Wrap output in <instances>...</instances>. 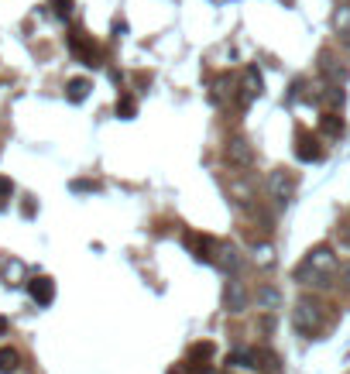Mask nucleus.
<instances>
[{
    "mask_svg": "<svg viewBox=\"0 0 350 374\" xmlns=\"http://www.w3.org/2000/svg\"><path fill=\"white\" fill-rule=\"evenodd\" d=\"M189 374H213V364H186Z\"/></svg>",
    "mask_w": 350,
    "mask_h": 374,
    "instance_id": "26",
    "label": "nucleus"
},
{
    "mask_svg": "<svg viewBox=\"0 0 350 374\" xmlns=\"http://www.w3.org/2000/svg\"><path fill=\"white\" fill-rule=\"evenodd\" d=\"M21 367V353L14 347H0V374H14Z\"/></svg>",
    "mask_w": 350,
    "mask_h": 374,
    "instance_id": "18",
    "label": "nucleus"
},
{
    "mask_svg": "<svg viewBox=\"0 0 350 374\" xmlns=\"http://www.w3.org/2000/svg\"><path fill=\"white\" fill-rule=\"evenodd\" d=\"M340 282H343V288L350 292V264H343V268H340Z\"/></svg>",
    "mask_w": 350,
    "mask_h": 374,
    "instance_id": "27",
    "label": "nucleus"
},
{
    "mask_svg": "<svg viewBox=\"0 0 350 374\" xmlns=\"http://www.w3.org/2000/svg\"><path fill=\"white\" fill-rule=\"evenodd\" d=\"M295 175L288 172V169H275L271 175H268V199H271V206L275 210H285L292 199H295Z\"/></svg>",
    "mask_w": 350,
    "mask_h": 374,
    "instance_id": "3",
    "label": "nucleus"
},
{
    "mask_svg": "<svg viewBox=\"0 0 350 374\" xmlns=\"http://www.w3.org/2000/svg\"><path fill=\"white\" fill-rule=\"evenodd\" d=\"M210 357H213V343H196L189 350V364H210Z\"/></svg>",
    "mask_w": 350,
    "mask_h": 374,
    "instance_id": "21",
    "label": "nucleus"
},
{
    "mask_svg": "<svg viewBox=\"0 0 350 374\" xmlns=\"http://www.w3.org/2000/svg\"><path fill=\"white\" fill-rule=\"evenodd\" d=\"M340 240L350 247V223H343V227H340Z\"/></svg>",
    "mask_w": 350,
    "mask_h": 374,
    "instance_id": "28",
    "label": "nucleus"
},
{
    "mask_svg": "<svg viewBox=\"0 0 350 374\" xmlns=\"http://www.w3.org/2000/svg\"><path fill=\"white\" fill-rule=\"evenodd\" d=\"M28 295H32L38 306H52V299H55V282H52L49 275H38V278L28 282Z\"/></svg>",
    "mask_w": 350,
    "mask_h": 374,
    "instance_id": "13",
    "label": "nucleus"
},
{
    "mask_svg": "<svg viewBox=\"0 0 350 374\" xmlns=\"http://www.w3.org/2000/svg\"><path fill=\"white\" fill-rule=\"evenodd\" d=\"M182 244H186V251L196 261H213L216 258V247H220V240H213L210 234H196V230H186L182 234Z\"/></svg>",
    "mask_w": 350,
    "mask_h": 374,
    "instance_id": "6",
    "label": "nucleus"
},
{
    "mask_svg": "<svg viewBox=\"0 0 350 374\" xmlns=\"http://www.w3.org/2000/svg\"><path fill=\"white\" fill-rule=\"evenodd\" d=\"M295 158H299V162H319V158H323V141H319V134L299 127V131H295Z\"/></svg>",
    "mask_w": 350,
    "mask_h": 374,
    "instance_id": "8",
    "label": "nucleus"
},
{
    "mask_svg": "<svg viewBox=\"0 0 350 374\" xmlns=\"http://www.w3.org/2000/svg\"><path fill=\"white\" fill-rule=\"evenodd\" d=\"M340 275V264H336V254L329 244H316L292 271V278L299 285H309V288H329Z\"/></svg>",
    "mask_w": 350,
    "mask_h": 374,
    "instance_id": "1",
    "label": "nucleus"
},
{
    "mask_svg": "<svg viewBox=\"0 0 350 374\" xmlns=\"http://www.w3.org/2000/svg\"><path fill=\"white\" fill-rule=\"evenodd\" d=\"M261 93H264L261 73H258V66H247V69H244V76H240V93H237V100L247 107V103H254Z\"/></svg>",
    "mask_w": 350,
    "mask_h": 374,
    "instance_id": "10",
    "label": "nucleus"
},
{
    "mask_svg": "<svg viewBox=\"0 0 350 374\" xmlns=\"http://www.w3.org/2000/svg\"><path fill=\"white\" fill-rule=\"evenodd\" d=\"M8 329V319H0V333H4Z\"/></svg>",
    "mask_w": 350,
    "mask_h": 374,
    "instance_id": "29",
    "label": "nucleus"
},
{
    "mask_svg": "<svg viewBox=\"0 0 350 374\" xmlns=\"http://www.w3.org/2000/svg\"><path fill=\"white\" fill-rule=\"evenodd\" d=\"M69 52H73L83 66H90V69L103 66V52H100V45H97L86 32H73V35H69Z\"/></svg>",
    "mask_w": 350,
    "mask_h": 374,
    "instance_id": "4",
    "label": "nucleus"
},
{
    "mask_svg": "<svg viewBox=\"0 0 350 374\" xmlns=\"http://www.w3.org/2000/svg\"><path fill=\"white\" fill-rule=\"evenodd\" d=\"M213 264L223 271V275H237L240 271V264H244V254L237 251V244H230V240H220V247H216V258H213Z\"/></svg>",
    "mask_w": 350,
    "mask_h": 374,
    "instance_id": "9",
    "label": "nucleus"
},
{
    "mask_svg": "<svg viewBox=\"0 0 350 374\" xmlns=\"http://www.w3.org/2000/svg\"><path fill=\"white\" fill-rule=\"evenodd\" d=\"M254 254H258V264H261V268H264V264H275V251H271V247H264V244H261Z\"/></svg>",
    "mask_w": 350,
    "mask_h": 374,
    "instance_id": "24",
    "label": "nucleus"
},
{
    "mask_svg": "<svg viewBox=\"0 0 350 374\" xmlns=\"http://www.w3.org/2000/svg\"><path fill=\"white\" fill-rule=\"evenodd\" d=\"M319 73H323V83H326V86H343L347 76H350V66H347L340 55L323 52V55H319Z\"/></svg>",
    "mask_w": 350,
    "mask_h": 374,
    "instance_id": "7",
    "label": "nucleus"
},
{
    "mask_svg": "<svg viewBox=\"0 0 350 374\" xmlns=\"http://www.w3.org/2000/svg\"><path fill=\"white\" fill-rule=\"evenodd\" d=\"M278 306H282V292L271 288V285H261V288H258V309H261V312H275Z\"/></svg>",
    "mask_w": 350,
    "mask_h": 374,
    "instance_id": "15",
    "label": "nucleus"
},
{
    "mask_svg": "<svg viewBox=\"0 0 350 374\" xmlns=\"http://www.w3.org/2000/svg\"><path fill=\"white\" fill-rule=\"evenodd\" d=\"M11 192H14V182H11L8 175H0V199H8Z\"/></svg>",
    "mask_w": 350,
    "mask_h": 374,
    "instance_id": "25",
    "label": "nucleus"
},
{
    "mask_svg": "<svg viewBox=\"0 0 350 374\" xmlns=\"http://www.w3.org/2000/svg\"><path fill=\"white\" fill-rule=\"evenodd\" d=\"M244 306H247V285L234 275V278H227V285H223V309H227V312H244Z\"/></svg>",
    "mask_w": 350,
    "mask_h": 374,
    "instance_id": "11",
    "label": "nucleus"
},
{
    "mask_svg": "<svg viewBox=\"0 0 350 374\" xmlns=\"http://www.w3.org/2000/svg\"><path fill=\"white\" fill-rule=\"evenodd\" d=\"M223 158H227V165H234V169H247V165L254 162V148H251V141H247L244 134H234V138H227V145H223Z\"/></svg>",
    "mask_w": 350,
    "mask_h": 374,
    "instance_id": "5",
    "label": "nucleus"
},
{
    "mask_svg": "<svg viewBox=\"0 0 350 374\" xmlns=\"http://www.w3.org/2000/svg\"><path fill=\"white\" fill-rule=\"evenodd\" d=\"M319 134L340 138V134H343V121H340L336 114H323V117H319Z\"/></svg>",
    "mask_w": 350,
    "mask_h": 374,
    "instance_id": "20",
    "label": "nucleus"
},
{
    "mask_svg": "<svg viewBox=\"0 0 350 374\" xmlns=\"http://www.w3.org/2000/svg\"><path fill=\"white\" fill-rule=\"evenodd\" d=\"M292 326L302 336H319L326 326V302L319 295H299V302L292 309Z\"/></svg>",
    "mask_w": 350,
    "mask_h": 374,
    "instance_id": "2",
    "label": "nucleus"
},
{
    "mask_svg": "<svg viewBox=\"0 0 350 374\" xmlns=\"http://www.w3.org/2000/svg\"><path fill=\"white\" fill-rule=\"evenodd\" d=\"M237 93H240V76L220 73V76L213 79V100H216V103H227V100L237 97Z\"/></svg>",
    "mask_w": 350,
    "mask_h": 374,
    "instance_id": "12",
    "label": "nucleus"
},
{
    "mask_svg": "<svg viewBox=\"0 0 350 374\" xmlns=\"http://www.w3.org/2000/svg\"><path fill=\"white\" fill-rule=\"evenodd\" d=\"M49 4H52V11H55V18H69L73 14V0H49Z\"/></svg>",
    "mask_w": 350,
    "mask_h": 374,
    "instance_id": "23",
    "label": "nucleus"
},
{
    "mask_svg": "<svg viewBox=\"0 0 350 374\" xmlns=\"http://www.w3.org/2000/svg\"><path fill=\"white\" fill-rule=\"evenodd\" d=\"M333 32L340 35V42L350 49V8H340L336 18H333Z\"/></svg>",
    "mask_w": 350,
    "mask_h": 374,
    "instance_id": "17",
    "label": "nucleus"
},
{
    "mask_svg": "<svg viewBox=\"0 0 350 374\" xmlns=\"http://www.w3.org/2000/svg\"><path fill=\"white\" fill-rule=\"evenodd\" d=\"M343 100H347L343 86H323V103L329 107V114H336V110L343 107Z\"/></svg>",
    "mask_w": 350,
    "mask_h": 374,
    "instance_id": "19",
    "label": "nucleus"
},
{
    "mask_svg": "<svg viewBox=\"0 0 350 374\" xmlns=\"http://www.w3.org/2000/svg\"><path fill=\"white\" fill-rule=\"evenodd\" d=\"M227 367H244V371H258V357H254V347H244V350H234L227 357Z\"/></svg>",
    "mask_w": 350,
    "mask_h": 374,
    "instance_id": "14",
    "label": "nucleus"
},
{
    "mask_svg": "<svg viewBox=\"0 0 350 374\" xmlns=\"http://www.w3.org/2000/svg\"><path fill=\"white\" fill-rule=\"evenodd\" d=\"M90 90H93L90 79H69V83H66V100H69V103H83V100L90 97Z\"/></svg>",
    "mask_w": 350,
    "mask_h": 374,
    "instance_id": "16",
    "label": "nucleus"
},
{
    "mask_svg": "<svg viewBox=\"0 0 350 374\" xmlns=\"http://www.w3.org/2000/svg\"><path fill=\"white\" fill-rule=\"evenodd\" d=\"M134 114H138V103H134V97H121V103H117V117L131 121Z\"/></svg>",
    "mask_w": 350,
    "mask_h": 374,
    "instance_id": "22",
    "label": "nucleus"
}]
</instances>
